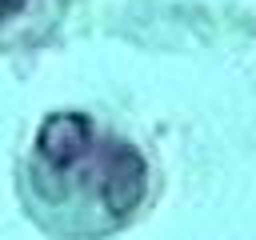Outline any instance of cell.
I'll return each mask as SVG.
<instances>
[{
	"mask_svg": "<svg viewBox=\"0 0 256 240\" xmlns=\"http://www.w3.org/2000/svg\"><path fill=\"white\" fill-rule=\"evenodd\" d=\"M148 196L144 156L84 112H52L24 164L28 212L60 236H100L132 220Z\"/></svg>",
	"mask_w": 256,
	"mask_h": 240,
	"instance_id": "obj_1",
	"label": "cell"
},
{
	"mask_svg": "<svg viewBox=\"0 0 256 240\" xmlns=\"http://www.w3.org/2000/svg\"><path fill=\"white\" fill-rule=\"evenodd\" d=\"M72 0H0V48L40 44L68 12Z\"/></svg>",
	"mask_w": 256,
	"mask_h": 240,
	"instance_id": "obj_2",
	"label": "cell"
}]
</instances>
